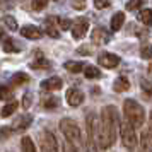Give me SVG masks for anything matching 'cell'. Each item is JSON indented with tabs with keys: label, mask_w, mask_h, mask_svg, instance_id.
<instances>
[{
	"label": "cell",
	"mask_w": 152,
	"mask_h": 152,
	"mask_svg": "<svg viewBox=\"0 0 152 152\" xmlns=\"http://www.w3.org/2000/svg\"><path fill=\"white\" fill-rule=\"evenodd\" d=\"M38 56H39V60L33 63V69H48V65H50V63L46 62V60H45V58H43L41 55H38Z\"/></svg>",
	"instance_id": "obj_28"
},
{
	"label": "cell",
	"mask_w": 152,
	"mask_h": 152,
	"mask_svg": "<svg viewBox=\"0 0 152 152\" xmlns=\"http://www.w3.org/2000/svg\"><path fill=\"white\" fill-rule=\"evenodd\" d=\"M138 19H140V22H142L144 26L151 28L152 26V9H144V10H140Z\"/></svg>",
	"instance_id": "obj_16"
},
{
	"label": "cell",
	"mask_w": 152,
	"mask_h": 152,
	"mask_svg": "<svg viewBox=\"0 0 152 152\" xmlns=\"http://www.w3.org/2000/svg\"><path fill=\"white\" fill-rule=\"evenodd\" d=\"M97 63L101 67H104V69H115L120 63V56L113 55V53H101L97 56Z\"/></svg>",
	"instance_id": "obj_7"
},
{
	"label": "cell",
	"mask_w": 152,
	"mask_h": 152,
	"mask_svg": "<svg viewBox=\"0 0 152 152\" xmlns=\"http://www.w3.org/2000/svg\"><path fill=\"white\" fill-rule=\"evenodd\" d=\"M84 152H97V145L91 144V142H84Z\"/></svg>",
	"instance_id": "obj_33"
},
{
	"label": "cell",
	"mask_w": 152,
	"mask_h": 152,
	"mask_svg": "<svg viewBox=\"0 0 152 152\" xmlns=\"http://www.w3.org/2000/svg\"><path fill=\"white\" fill-rule=\"evenodd\" d=\"M15 110H17V101H14V99H12L10 103H7L4 108H2L0 115H2L4 118H9L10 115H14V113H15Z\"/></svg>",
	"instance_id": "obj_17"
},
{
	"label": "cell",
	"mask_w": 152,
	"mask_h": 152,
	"mask_svg": "<svg viewBox=\"0 0 152 152\" xmlns=\"http://www.w3.org/2000/svg\"><path fill=\"white\" fill-rule=\"evenodd\" d=\"M144 5V2H126V10H137V9H140Z\"/></svg>",
	"instance_id": "obj_30"
},
{
	"label": "cell",
	"mask_w": 152,
	"mask_h": 152,
	"mask_svg": "<svg viewBox=\"0 0 152 152\" xmlns=\"http://www.w3.org/2000/svg\"><path fill=\"white\" fill-rule=\"evenodd\" d=\"M4 51H5V53H17V51H19V46H17L12 39H5V41H4Z\"/></svg>",
	"instance_id": "obj_21"
},
{
	"label": "cell",
	"mask_w": 152,
	"mask_h": 152,
	"mask_svg": "<svg viewBox=\"0 0 152 152\" xmlns=\"http://www.w3.org/2000/svg\"><path fill=\"white\" fill-rule=\"evenodd\" d=\"M149 70H151V72H152V63H151V65H149Z\"/></svg>",
	"instance_id": "obj_39"
},
{
	"label": "cell",
	"mask_w": 152,
	"mask_h": 152,
	"mask_svg": "<svg viewBox=\"0 0 152 152\" xmlns=\"http://www.w3.org/2000/svg\"><path fill=\"white\" fill-rule=\"evenodd\" d=\"M21 34L26 38V39H39L43 36V31L38 26H24V28L21 29Z\"/></svg>",
	"instance_id": "obj_10"
},
{
	"label": "cell",
	"mask_w": 152,
	"mask_h": 152,
	"mask_svg": "<svg viewBox=\"0 0 152 152\" xmlns=\"http://www.w3.org/2000/svg\"><path fill=\"white\" fill-rule=\"evenodd\" d=\"M67 103H69L72 108L80 106V104L84 103L82 91H79V89H69V91H67Z\"/></svg>",
	"instance_id": "obj_9"
},
{
	"label": "cell",
	"mask_w": 152,
	"mask_h": 152,
	"mask_svg": "<svg viewBox=\"0 0 152 152\" xmlns=\"http://www.w3.org/2000/svg\"><path fill=\"white\" fill-rule=\"evenodd\" d=\"M46 5H48V2H31V7H33V10H43Z\"/></svg>",
	"instance_id": "obj_31"
},
{
	"label": "cell",
	"mask_w": 152,
	"mask_h": 152,
	"mask_svg": "<svg viewBox=\"0 0 152 152\" xmlns=\"http://www.w3.org/2000/svg\"><path fill=\"white\" fill-rule=\"evenodd\" d=\"M77 51H79L80 55H91V46H80Z\"/></svg>",
	"instance_id": "obj_35"
},
{
	"label": "cell",
	"mask_w": 152,
	"mask_h": 152,
	"mask_svg": "<svg viewBox=\"0 0 152 152\" xmlns=\"http://www.w3.org/2000/svg\"><path fill=\"white\" fill-rule=\"evenodd\" d=\"M140 56L145 58V60H151L152 58V46L151 45H144V46L140 48Z\"/></svg>",
	"instance_id": "obj_24"
},
{
	"label": "cell",
	"mask_w": 152,
	"mask_h": 152,
	"mask_svg": "<svg viewBox=\"0 0 152 152\" xmlns=\"http://www.w3.org/2000/svg\"><path fill=\"white\" fill-rule=\"evenodd\" d=\"M43 106H45L46 110H55L56 106H58V99H56V97H48V99L43 101Z\"/></svg>",
	"instance_id": "obj_26"
},
{
	"label": "cell",
	"mask_w": 152,
	"mask_h": 152,
	"mask_svg": "<svg viewBox=\"0 0 152 152\" xmlns=\"http://www.w3.org/2000/svg\"><path fill=\"white\" fill-rule=\"evenodd\" d=\"M29 80V77L26 75V74H22V72H19V74H14L12 75V82L15 84V86H21V84H26Z\"/></svg>",
	"instance_id": "obj_23"
},
{
	"label": "cell",
	"mask_w": 152,
	"mask_h": 152,
	"mask_svg": "<svg viewBox=\"0 0 152 152\" xmlns=\"http://www.w3.org/2000/svg\"><path fill=\"white\" fill-rule=\"evenodd\" d=\"M91 39H92L94 45H106V43H110L111 34L104 28H96L91 34Z\"/></svg>",
	"instance_id": "obj_8"
},
{
	"label": "cell",
	"mask_w": 152,
	"mask_h": 152,
	"mask_svg": "<svg viewBox=\"0 0 152 152\" xmlns=\"http://www.w3.org/2000/svg\"><path fill=\"white\" fill-rule=\"evenodd\" d=\"M84 63L80 62H67L65 63V69L69 70V72H74V74H77V72H84Z\"/></svg>",
	"instance_id": "obj_19"
},
{
	"label": "cell",
	"mask_w": 152,
	"mask_h": 152,
	"mask_svg": "<svg viewBox=\"0 0 152 152\" xmlns=\"http://www.w3.org/2000/svg\"><path fill=\"white\" fill-rule=\"evenodd\" d=\"M21 147H22V152H38L36 151V145L33 142V138L29 135H24L21 138Z\"/></svg>",
	"instance_id": "obj_15"
},
{
	"label": "cell",
	"mask_w": 152,
	"mask_h": 152,
	"mask_svg": "<svg viewBox=\"0 0 152 152\" xmlns=\"http://www.w3.org/2000/svg\"><path fill=\"white\" fill-rule=\"evenodd\" d=\"M120 130V116L115 106H104L101 111V121L97 132V145L101 149H110L116 142V135Z\"/></svg>",
	"instance_id": "obj_1"
},
{
	"label": "cell",
	"mask_w": 152,
	"mask_h": 152,
	"mask_svg": "<svg viewBox=\"0 0 152 152\" xmlns=\"http://www.w3.org/2000/svg\"><path fill=\"white\" fill-rule=\"evenodd\" d=\"M4 26L7 29H10V31H17V21H15L14 17H10V15H5L4 17Z\"/></svg>",
	"instance_id": "obj_22"
},
{
	"label": "cell",
	"mask_w": 152,
	"mask_h": 152,
	"mask_svg": "<svg viewBox=\"0 0 152 152\" xmlns=\"http://www.w3.org/2000/svg\"><path fill=\"white\" fill-rule=\"evenodd\" d=\"M87 29H89V21L86 17H77L75 21L72 22V36L75 39L84 38L86 33H87Z\"/></svg>",
	"instance_id": "obj_6"
},
{
	"label": "cell",
	"mask_w": 152,
	"mask_h": 152,
	"mask_svg": "<svg viewBox=\"0 0 152 152\" xmlns=\"http://www.w3.org/2000/svg\"><path fill=\"white\" fill-rule=\"evenodd\" d=\"M31 121H33V116L31 115H26V116L19 118V123L15 125V128L17 130H24V128H28L29 125H31Z\"/></svg>",
	"instance_id": "obj_20"
},
{
	"label": "cell",
	"mask_w": 152,
	"mask_h": 152,
	"mask_svg": "<svg viewBox=\"0 0 152 152\" xmlns=\"http://www.w3.org/2000/svg\"><path fill=\"white\" fill-rule=\"evenodd\" d=\"M123 24H125V14L123 12H116V14L111 17V31H113V33L120 31V29L123 28Z\"/></svg>",
	"instance_id": "obj_14"
},
{
	"label": "cell",
	"mask_w": 152,
	"mask_h": 152,
	"mask_svg": "<svg viewBox=\"0 0 152 152\" xmlns=\"http://www.w3.org/2000/svg\"><path fill=\"white\" fill-rule=\"evenodd\" d=\"M94 7H96V9H106V7H110V2H101V0H96V2H94Z\"/></svg>",
	"instance_id": "obj_34"
},
{
	"label": "cell",
	"mask_w": 152,
	"mask_h": 152,
	"mask_svg": "<svg viewBox=\"0 0 152 152\" xmlns=\"http://www.w3.org/2000/svg\"><path fill=\"white\" fill-rule=\"evenodd\" d=\"M128 89H130V82H128L126 77H118L113 82V91L115 92H126Z\"/></svg>",
	"instance_id": "obj_13"
},
{
	"label": "cell",
	"mask_w": 152,
	"mask_h": 152,
	"mask_svg": "<svg viewBox=\"0 0 152 152\" xmlns=\"http://www.w3.org/2000/svg\"><path fill=\"white\" fill-rule=\"evenodd\" d=\"M60 132L63 133V137L67 142L74 145V147H79L80 144H84L82 140V133H80V128L77 126V123L74 120H70V118H63L62 121H60Z\"/></svg>",
	"instance_id": "obj_3"
},
{
	"label": "cell",
	"mask_w": 152,
	"mask_h": 152,
	"mask_svg": "<svg viewBox=\"0 0 152 152\" xmlns=\"http://www.w3.org/2000/svg\"><path fill=\"white\" fill-rule=\"evenodd\" d=\"M62 86H63V82L60 77H50V79L41 82V89L43 91H58V89H62Z\"/></svg>",
	"instance_id": "obj_11"
},
{
	"label": "cell",
	"mask_w": 152,
	"mask_h": 152,
	"mask_svg": "<svg viewBox=\"0 0 152 152\" xmlns=\"http://www.w3.org/2000/svg\"><path fill=\"white\" fill-rule=\"evenodd\" d=\"M62 151L63 152H77V149L70 144V142H67V140H65V142H63V145H62Z\"/></svg>",
	"instance_id": "obj_32"
},
{
	"label": "cell",
	"mask_w": 152,
	"mask_h": 152,
	"mask_svg": "<svg viewBox=\"0 0 152 152\" xmlns=\"http://www.w3.org/2000/svg\"><path fill=\"white\" fill-rule=\"evenodd\" d=\"M123 113L125 120L133 126V128H140L145 123V111L135 99H125L123 103Z\"/></svg>",
	"instance_id": "obj_2"
},
{
	"label": "cell",
	"mask_w": 152,
	"mask_h": 152,
	"mask_svg": "<svg viewBox=\"0 0 152 152\" xmlns=\"http://www.w3.org/2000/svg\"><path fill=\"white\" fill-rule=\"evenodd\" d=\"M120 135H121V142H123V145L126 149H133L138 144V138L135 135V128L126 120L121 121V125H120Z\"/></svg>",
	"instance_id": "obj_4"
},
{
	"label": "cell",
	"mask_w": 152,
	"mask_h": 152,
	"mask_svg": "<svg viewBox=\"0 0 152 152\" xmlns=\"http://www.w3.org/2000/svg\"><path fill=\"white\" fill-rule=\"evenodd\" d=\"M22 103H24V106H26V108H28L29 104H31V96H28V97L24 96V99H22Z\"/></svg>",
	"instance_id": "obj_37"
},
{
	"label": "cell",
	"mask_w": 152,
	"mask_h": 152,
	"mask_svg": "<svg viewBox=\"0 0 152 152\" xmlns=\"http://www.w3.org/2000/svg\"><path fill=\"white\" fill-rule=\"evenodd\" d=\"M46 34L51 38H58L60 31H58V17H50L46 19Z\"/></svg>",
	"instance_id": "obj_12"
},
{
	"label": "cell",
	"mask_w": 152,
	"mask_h": 152,
	"mask_svg": "<svg viewBox=\"0 0 152 152\" xmlns=\"http://www.w3.org/2000/svg\"><path fill=\"white\" fill-rule=\"evenodd\" d=\"M72 7L77 9V10H80V9L86 7V2H72Z\"/></svg>",
	"instance_id": "obj_36"
},
{
	"label": "cell",
	"mask_w": 152,
	"mask_h": 152,
	"mask_svg": "<svg viewBox=\"0 0 152 152\" xmlns=\"http://www.w3.org/2000/svg\"><path fill=\"white\" fill-rule=\"evenodd\" d=\"M0 99H12V91L5 86H0Z\"/></svg>",
	"instance_id": "obj_27"
},
{
	"label": "cell",
	"mask_w": 152,
	"mask_h": 152,
	"mask_svg": "<svg viewBox=\"0 0 152 152\" xmlns=\"http://www.w3.org/2000/svg\"><path fill=\"white\" fill-rule=\"evenodd\" d=\"M84 75L87 77V79H97V77L101 75V72L94 65H86L84 67Z\"/></svg>",
	"instance_id": "obj_18"
},
{
	"label": "cell",
	"mask_w": 152,
	"mask_h": 152,
	"mask_svg": "<svg viewBox=\"0 0 152 152\" xmlns=\"http://www.w3.org/2000/svg\"><path fill=\"white\" fill-rule=\"evenodd\" d=\"M2 36H4V29L0 28V38H2Z\"/></svg>",
	"instance_id": "obj_38"
},
{
	"label": "cell",
	"mask_w": 152,
	"mask_h": 152,
	"mask_svg": "<svg viewBox=\"0 0 152 152\" xmlns=\"http://www.w3.org/2000/svg\"><path fill=\"white\" fill-rule=\"evenodd\" d=\"M39 147H41V152H58V142H56L55 135H53L50 130H43L41 132Z\"/></svg>",
	"instance_id": "obj_5"
},
{
	"label": "cell",
	"mask_w": 152,
	"mask_h": 152,
	"mask_svg": "<svg viewBox=\"0 0 152 152\" xmlns=\"http://www.w3.org/2000/svg\"><path fill=\"white\" fill-rule=\"evenodd\" d=\"M58 26H60V29H63V31L72 29V21H70V19H58Z\"/></svg>",
	"instance_id": "obj_29"
},
{
	"label": "cell",
	"mask_w": 152,
	"mask_h": 152,
	"mask_svg": "<svg viewBox=\"0 0 152 152\" xmlns=\"http://www.w3.org/2000/svg\"><path fill=\"white\" fill-rule=\"evenodd\" d=\"M140 87L144 89L145 94H152V80H149V79H140Z\"/></svg>",
	"instance_id": "obj_25"
}]
</instances>
